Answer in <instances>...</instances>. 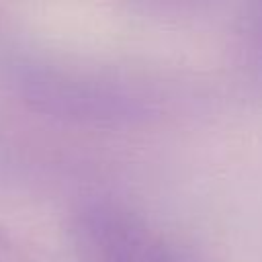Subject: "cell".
<instances>
[{"label": "cell", "instance_id": "1", "mask_svg": "<svg viewBox=\"0 0 262 262\" xmlns=\"http://www.w3.org/2000/svg\"><path fill=\"white\" fill-rule=\"evenodd\" d=\"M72 250L76 262H192L115 203H90L74 217Z\"/></svg>", "mask_w": 262, "mask_h": 262}, {"label": "cell", "instance_id": "2", "mask_svg": "<svg viewBox=\"0 0 262 262\" xmlns=\"http://www.w3.org/2000/svg\"><path fill=\"white\" fill-rule=\"evenodd\" d=\"M235 55L254 78H262V2H252L235 27Z\"/></svg>", "mask_w": 262, "mask_h": 262}]
</instances>
